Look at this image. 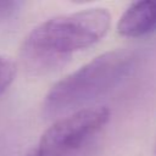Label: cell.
<instances>
[{"instance_id":"cell-5","label":"cell","mask_w":156,"mask_h":156,"mask_svg":"<svg viewBox=\"0 0 156 156\" xmlns=\"http://www.w3.org/2000/svg\"><path fill=\"white\" fill-rule=\"evenodd\" d=\"M16 69V63L11 58L0 55V95L12 84Z\"/></svg>"},{"instance_id":"cell-6","label":"cell","mask_w":156,"mask_h":156,"mask_svg":"<svg viewBox=\"0 0 156 156\" xmlns=\"http://www.w3.org/2000/svg\"><path fill=\"white\" fill-rule=\"evenodd\" d=\"M23 2L18 0H0V23L13 18L21 10Z\"/></svg>"},{"instance_id":"cell-1","label":"cell","mask_w":156,"mask_h":156,"mask_svg":"<svg viewBox=\"0 0 156 156\" xmlns=\"http://www.w3.org/2000/svg\"><path fill=\"white\" fill-rule=\"evenodd\" d=\"M111 13L104 7L51 17L23 40L21 58L28 71L46 74L66 65L72 54L98 43L108 32Z\"/></svg>"},{"instance_id":"cell-4","label":"cell","mask_w":156,"mask_h":156,"mask_svg":"<svg viewBox=\"0 0 156 156\" xmlns=\"http://www.w3.org/2000/svg\"><path fill=\"white\" fill-rule=\"evenodd\" d=\"M117 30L127 38H139L156 32V0L132 2L119 17Z\"/></svg>"},{"instance_id":"cell-7","label":"cell","mask_w":156,"mask_h":156,"mask_svg":"<svg viewBox=\"0 0 156 156\" xmlns=\"http://www.w3.org/2000/svg\"><path fill=\"white\" fill-rule=\"evenodd\" d=\"M24 156H40V154H39V151H38L37 146H33L32 149H29V150L26 152Z\"/></svg>"},{"instance_id":"cell-3","label":"cell","mask_w":156,"mask_h":156,"mask_svg":"<svg viewBox=\"0 0 156 156\" xmlns=\"http://www.w3.org/2000/svg\"><path fill=\"white\" fill-rule=\"evenodd\" d=\"M111 116L106 106L84 107L54 122L35 145L40 156H78Z\"/></svg>"},{"instance_id":"cell-2","label":"cell","mask_w":156,"mask_h":156,"mask_svg":"<svg viewBox=\"0 0 156 156\" xmlns=\"http://www.w3.org/2000/svg\"><path fill=\"white\" fill-rule=\"evenodd\" d=\"M136 54L130 49H113L56 82L44 99V110L57 115L95 100L117 87L133 69Z\"/></svg>"}]
</instances>
